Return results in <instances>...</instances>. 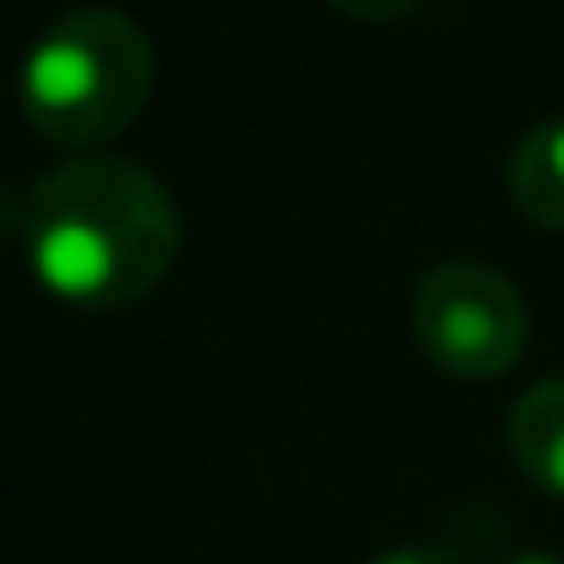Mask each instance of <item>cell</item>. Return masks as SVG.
Masks as SVG:
<instances>
[{
    "instance_id": "1",
    "label": "cell",
    "mask_w": 564,
    "mask_h": 564,
    "mask_svg": "<svg viewBox=\"0 0 564 564\" xmlns=\"http://www.w3.org/2000/svg\"><path fill=\"white\" fill-rule=\"evenodd\" d=\"M25 249L43 292L74 310H122L171 273L183 213L171 188L128 159L50 171L25 200Z\"/></svg>"
},
{
    "instance_id": "2",
    "label": "cell",
    "mask_w": 564,
    "mask_h": 564,
    "mask_svg": "<svg viewBox=\"0 0 564 564\" xmlns=\"http://www.w3.org/2000/svg\"><path fill=\"white\" fill-rule=\"evenodd\" d=\"M152 67V37L122 7H74L25 50L19 104L55 147H104L147 110Z\"/></svg>"
},
{
    "instance_id": "3",
    "label": "cell",
    "mask_w": 564,
    "mask_h": 564,
    "mask_svg": "<svg viewBox=\"0 0 564 564\" xmlns=\"http://www.w3.org/2000/svg\"><path fill=\"white\" fill-rule=\"evenodd\" d=\"M413 334L443 377L491 382L528 352V297L491 261H437L413 285Z\"/></svg>"
},
{
    "instance_id": "4",
    "label": "cell",
    "mask_w": 564,
    "mask_h": 564,
    "mask_svg": "<svg viewBox=\"0 0 564 564\" xmlns=\"http://www.w3.org/2000/svg\"><path fill=\"white\" fill-rule=\"evenodd\" d=\"M510 455L540 491L564 498V377H546L510 406Z\"/></svg>"
},
{
    "instance_id": "5",
    "label": "cell",
    "mask_w": 564,
    "mask_h": 564,
    "mask_svg": "<svg viewBox=\"0 0 564 564\" xmlns=\"http://www.w3.org/2000/svg\"><path fill=\"white\" fill-rule=\"evenodd\" d=\"M503 183H510V200L534 225L564 231V116H552V122L528 128V134L516 140Z\"/></svg>"
},
{
    "instance_id": "6",
    "label": "cell",
    "mask_w": 564,
    "mask_h": 564,
    "mask_svg": "<svg viewBox=\"0 0 564 564\" xmlns=\"http://www.w3.org/2000/svg\"><path fill=\"white\" fill-rule=\"evenodd\" d=\"M334 13L346 19H365V25H389V19H406L419 7V0H328Z\"/></svg>"
},
{
    "instance_id": "7",
    "label": "cell",
    "mask_w": 564,
    "mask_h": 564,
    "mask_svg": "<svg viewBox=\"0 0 564 564\" xmlns=\"http://www.w3.org/2000/svg\"><path fill=\"white\" fill-rule=\"evenodd\" d=\"M370 564H462V558L443 546H394V552H377Z\"/></svg>"
},
{
    "instance_id": "8",
    "label": "cell",
    "mask_w": 564,
    "mask_h": 564,
    "mask_svg": "<svg viewBox=\"0 0 564 564\" xmlns=\"http://www.w3.org/2000/svg\"><path fill=\"white\" fill-rule=\"evenodd\" d=\"M510 564H564V558H558V552H516Z\"/></svg>"
}]
</instances>
